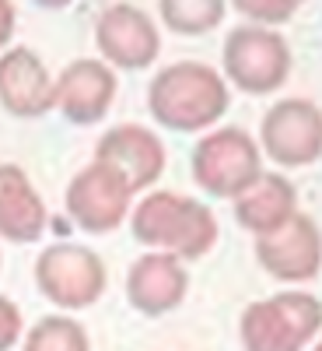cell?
<instances>
[{"label": "cell", "mask_w": 322, "mask_h": 351, "mask_svg": "<svg viewBox=\"0 0 322 351\" xmlns=\"http://www.w3.org/2000/svg\"><path fill=\"white\" fill-rule=\"evenodd\" d=\"M148 109L165 130L200 134L228 112V84L207 64L179 60L155 74L148 88Z\"/></svg>", "instance_id": "cell-1"}, {"label": "cell", "mask_w": 322, "mask_h": 351, "mask_svg": "<svg viewBox=\"0 0 322 351\" xmlns=\"http://www.w3.org/2000/svg\"><path fill=\"white\" fill-rule=\"evenodd\" d=\"M133 236L148 246H158V253L200 260L217 243V218L193 197L151 193L133 211Z\"/></svg>", "instance_id": "cell-2"}, {"label": "cell", "mask_w": 322, "mask_h": 351, "mask_svg": "<svg viewBox=\"0 0 322 351\" xmlns=\"http://www.w3.org/2000/svg\"><path fill=\"white\" fill-rule=\"evenodd\" d=\"M221 64L224 77L235 88H242L245 95H270L291 74V49L273 28L239 25L224 39Z\"/></svg>", "instance_id": "cell-3"}, {"label": "cell", "mask_w": 322, "mask_h": 351, "mask_svg": "<svg viewBox=\"0 0 322 351\" xmlns=\"http://www.w3.org/2000/svg\"><path fill=\"white\" fill-rule=\"evenodd\" d=\"M259 176H263L259 144L239 127H224L217 134H207L193 152V180L211 197L235 200Z\"/></svg>", "instance_id": "cell-4"}, {"label": "cell", "mask_w": 322, "mask_h": 351, "mask_svg": "<svg viewBox=\"0 0 322 351\" xmlns=\"http://www.w3.org/2000/svg\"><path fill=\"white\" fill-rule=\"evenodd\" d=\"M322 324L315 295L291 291L270 302H252L242 316L245 351H301Z\"/></svg>", "instance_id": "cell-5"}, {"label": "cell", "mask_w": 322, "mask_h": 351, "mask_svg": "<svg viewBox=\"0 0 322 351\" xmlns=\"http://www.w3.org/2000/svg\"><path fill=\"white\" fill-rule=\"evenodd\" d=\"M105 263L98 253L84 246H49L36 263L39 291L60 309H84L102 299L105 291Z\"/></svg>", "instance_id": "cell-6"}, {"label": "cell", "mask_w": 322, "mask_h": 351, "mask_svg": "<svg viewBox=\"0 0 322 351\" xmlns=\"http://www.w3.org/2000/svg\"><path fill=\"white\" fill-rule=\"evenodd\" d=\"M259 134L267 158L284 169H305L322 155V112L312 99H280L267 109Z\"/></svg>", "instance_id": "cell-7"}, {"label": "cell", "mask_w": 322, "mask_h": 351, "mask_svg": "<svg viewBox=\"0 0 322 351\" xmlns=\"http://www.w3.org/2000/svg\"><path fill=\"white\" fill-rule=\"evenodd\" d=\"M95 43L105 56V67L120 71H144L161 49L155 21L144 14L137 4H109L98 14L95 25Z\"/></svg>", "instance_id": "cell-8"}, {"label": "cell", "mask_w": 322, "mask_h": 351, "mask_svg": "<svg viewBox=\"0 0 322 351\" xmlns=\"http://www.w3.org/2000/svg\"><path fill=\"white\" fill-rule=\"evenodd\" d=\"M130 186L116 176L112 169L92 162L74 176V183L67 186V215L74 218L77 228L84 232H112L123 221L126 204H130Z\"/></svg>", "instance_id": "cell-9"}, {"label": "cell", "mask_w": 322, "mask_h": 351, "mask_svg": "<svg viewBox=\"0 0 322 351\" xmlns=\"http://www.w3.org/2000/svg\"><path fill=\"white\" fill-rule=\"evenodd\" d=\"M95 162L112 169L130 186V193H137V190H148L165 172V148L151 130H144L137 123H126V127L109 130L98 141Z\"/></svg>", "instance_id": "cell-10"}, {"label": "cell", "mask_w": 322, "mask_h": 351, "mask_svg": "<svg viewBox=\"0 0 322 351\" xmlns=\"http://www.w3.org/2000/svg\"><path fill=\"white\" fill-rule=\"evenodd\" d=\"M256 260L280 281H308L319 274V228L308 215H291L277 232L259 236Z\"/></svg>", "instance_id": "cell-11"}, {"label": "cell", "mask_w": 322, "mask_h": 351, "mask_svg": "<svg viewBox=\"0 0 322 351\" xmlns=\"http://www.w3.org/2000/svg\"><path fill=\"white\" fill-rule=\"evenodd\" d=\"M116 99V74L102 60H74L53 88V106L70 123L92 127L109 112Z\"/></svg>", "instance_id": "cell-12"}, {"label": "cell", "mask_w": 322, "mask_h": 351, "mask_svg": "<svg viewBox=\"0 0 322 351\" xmlns=\"http://www.w3.org/2000/svg\"><path fill=\"white\" fill-rule=\"evenodd\" d=\"M53 88L56 81L28 46L8 49L0 56V106L18 120H36V116L49 112Z\"/></svg>", "instance_id": "cell-13"}, {"label": "cell", "mask_w": 322, "mask_h": 351, "mask_svg": "<svg viewBox=\"0 0 322 351\" xmlns=\"http://www.w3.org/2000/svg\"><path fill=\"white\" fill-rule=\"evenodd\" d=\"M189 288V274L183 271L179 256L172 253H148L140 256L126 278V299L144 316H165L183 306Z\"/></svg>", "instance_id": "cell-14"}, {"label": "cell", "mask_w": 322, "mask_h": 351, "mask_svg": "<svg viewBox=\"0 0 322 351\" xmlns=\"http://www.w3.org/2000/svg\"><path fill=\"white\" fill-rule=\"evenodd\" d=\"M46 228V204L18 165H0V236L11 243H36Z\"/></svg>", "instance_id": "cell-15"}, {"label": "cell", "mask_w": 322, "mask_h": 351, "mask_svg": "<svg viewBox=\"0 0 322 351\" xmlns=\"http://www.w3.org/2000/svg\"><path fill=\"white\" fill-rule=\"evenodd\" d=\"M295 211V186L277 172H263L252 186H245L235 197V218L242 228L256 232V236H270L277 232Z\"/></svg>", "instance_id": "cell-16"}, {"label": "cell", "mask_w": 322, "mask_h": 351, "mask_svg": "<svg viewBox=\"0 0 322 351\" xmlns=\"http://www.w3.org/2000/svg\"><path fill=\"white\" fill-rule=\"evenodd\" d=\"M228 4L221 0H161L158 14L175 36H207L224 21Z\"/></svg>", "instance_id": "cell-17"}, {"label": "cell", "mask_w": 322, "mask_h": 351, "mask_svg": "<svg viewBox=\"0 0 322 351\" xmlns=\"http://www.w3.org/2000/svg\"><path fill=\"white\" fill-rule=\"evenodd\" d=\"M25 351H88V334L77 319L46 316L28 330Z\"/></svg>", "instance_id": "cell-18"}, {"label": "cell", "mask_w": 322, "mask_h": 351, "mask_svg": "<svg viewBox=\"0 0 322 351\" xmlns=\"http://www.w3.org/2000/svg\"><path fill=\"white\" fill-rule=\"evenodd\" d=\"M239 14H245L252 25L267 28V25H284L291 21V14L298 11L295 0H263V4H252V0H242V4H235Z\"/></svg>", "instance_id": "cell-19"}, {"label": "cell", "mask_w": 322, "mask_h": 351, "mask_svg": "<svg viewBox=\"0 0 322 351\" xmlns=\"http://www.w3.org/2000/svg\"><path fill=\"white\" fill-rule=\"evenodd\" d=\"M18 330H21V313L8 299H0V351L18 341Z\"/></svg>", "instance_id": "cell-20"}, {"label": "cell", "mask_w": 322, "mask_h": 351, "mask_svg": "<svg viewBox=\"0 0 322 351\" xmlns=\"http://www.w3.org/2000/svg\"><path fill=\"white\" fill-rule=\"evenodd\" d=\"M11 32H14V8L0 0V46L11 39Z\"/></svg>", "instance_id": "cell-21"}]
</instances>
